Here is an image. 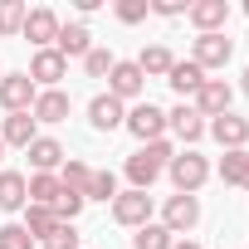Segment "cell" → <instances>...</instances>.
<instances>
[{
  "mask_svg": "<svg viewBox=\"0 0 249 249\" xmlns=\"http://www.w3.org/2000/svg\"><path fill=\"white\" fill-rule=\"evenodd\" d=\"M171 142L161 137V142H147V147H137L132 157H127V181H132V191H152V181L171 166Z\"/></svg>",
  "mask_w": 249,
  "mask_h": 249,
  "instance_id": "cell-1",
  "label": "cell"
},
{
  "mask_svg": "<svg viewBox=\"0 0 249 249\" xmlns=\"http://www.w3.org/2000/svg\"><path fill=\"white\" fill-rule=\"evenodd\" d=\"M166 176H171V186H176V196H196L205 181H210V161L196 152V147H186V152H176L171 157V166H166Z\"/></svg>",
  "mask_w": 249,
  "mask_h": 249,
  "instance_id": "cell-2",
  "label": "cell"
},
{
  "mask_svg": "<svg viewBox=\"0 0 249 249\" xmlns=\"http://www.w3.org/2000/svg\"><path fill=\"white\" fill-rule=\"evenodd\" d=\"M122 127H127L142 147H147V142H161V137H166V112H161L157 103H137V107H127Z\"/></svg>",
  "mask_w": 249,
  "mask_h": 249,
  "instance_id": "cell-3",
  "label": "cell"
},
{
  "mask_svg": "<svg viewBox=\"0 0 249 249\" xmlns=\"http://www.w3.org/2000/svg\"><path fill=\"white\" fill-rule=\"evenodd\" d=\"M112 220L127 225V230L152 225V196H147V191H117V200H112Z\"/></svg>",
  "mask_w": 249,
  "mask_h": 249,
  "instance_id": "cell-4",
  "label": "cell"
},
{
  "mask_svg": "<svg viewBox=\"0 0 249 249\" xmlns=\"http://www.w3.org/2000/svg\"><path fill=\"white\" fill-rule=\"evenodd\" d=\"M230 54H234V39H225V35H196V44H191V64L196 69H225L230 64Z\"/></svg>",
  "mask_w": 249,
  "mask_h": 249,
  "instance_id": "cell-5",
  "label": "cell"
},
{
  "mask_svg": "<svg viewBox=\"0 0 249 249\" xmlns=\"http://www.w3.org/2000/svg\"><path fill=\"white\" fill-rule=\"evenodd\" d=\"M157 225H166L171 234L196 230V225H200V200H196V196H166V205H161V220H157Z\"/></svg>",
  "mask_w": 249,
  "mask_h": 249,
  "instance_id": "cell-6",
  "label": "cell"
},
{
  "mask_svg": "<svg viewBox=\"0 0 249 249\" xmlns=\"http://www.w3.org/2000/svg\"><path fill=\"white\" fill-rule=\"evenodd\" d=\"M142 88H147V73L137 69V59H117V64H112V73H107V93H112L117 103L142 98Z\"/></svg>",
  "mask_w": 249,
  "mask_h": 249,
  "instance_id": "cell-7",
  "label": "cell"
},
{
  "mask_svg": "<svg viewBox=\"0 0 249 249\" xmlns=\"http://www.w3.org/2000/svg\"><path fill=\"white\" fill-rule=\"evenodd\" d=\"M205 132H210L225 152H244V142H249V117H239V112H220V117L205 122Z\"/></svg>",
  "mask_w": 249,
  "mask_h": 249,
  "instance_id": "cell-8",
  "label": "cell"
},
{
  "mask_svg": "<svg viewBox=\"0 0 249 249\" xmlns=\"http://www.w3.org/2000/svg\"><path fill=\"white\" fill-rule=\"evenodd\" d=\"M35 98H39V88H35L30 73H5L0 78V107L5 112H30Z\"/></svg>",
  "mask_w": 249,
  "mask_h": 249,
  "instance_id": "cell-9",
  "label": "cell"
},
{
  "mask_svg": "<svg viewBox=\"0 0 249 249\" xmlns=\"http://www.w3.org/2000/svg\"><path fill=\"white\" fill-rule=\"evenodd\" d=\"M20 39H30L35 49H54V39H59V15H54L49 5H35V10L25 15V30H20Z\"/></svg>",
  "mask_w": 249,
  "mask_h": 249,
  "instance_id": "cell-10",
  "label": "cell"
},
{
  "mask_svg": "<svg viewBox=\"0 0 249 249\" xmlns=\"http://www.w3.org/2000/svg\"><path fill=\"white\" fill-rule=\"evenodd\" d=\"M30 78H35V88H59V78H69V59L59 49H35Z\"/></svg>",
  "mask_w": 249,
  "mask_h": 249,
  "instance_id": "cell-11",
  "label": "cell"
},
{
  "mask_svg": "<svg viewBox=\"0 0 249 249\" xmlns=\"http://www.w3.org/2000/svg\"><path fill=\"white\" fill-rule=\"evenodd\" d=\"M186 20H191L200 35H225L230 0H196V5H186Z\"/></svg>",
  "mask_w": 249,
  "mask_h": 249,
  "instance_id": "cell-12",
  "label": "cell"
},
{
  "mask_svg": "<svg viewBox=\"0 0 249 249\" xmlns=\"http://www.w3.org/2000/svg\"><path fill=\"white\" fill-rule=\"evenodd\" d=\"M230 98H234V93H230V83H225V78H205V83H200V93L191 98V107H196L200 117H220V112H230Z\"/></svg>",
  "mask_w": 249,
  "mask_h": 249,
  "instance_id": "cell-13",
  "label": "cell"
},
{
  "mask_svg": "<svg viewBox=\"0 0 249 249\" xmlns=\"http://www.w3.org/2000/svg\"><path fill=\"white\" fill-rule=\"evenodd\" d=\"M166 132H176L186 147H196V142L205 137V117H200L191 103H181V107H171V112H166Z\"/></svg>",
  "mask_w": 249,
  "mask_h": 249,
  "instance_id": "cell-14",
  "label": "cell"
},
{
  "mask_svg": "<svg viewBox=\"0 0 249 249\" xmlns=\"http://www.w3.org/2000/svg\"><path fill=\"white\" fill-rule=\"evenodd\" d=\"M39 137V122L30 117V112H5V122H0V142H5V147H30Z\"/></svg>",
  "mask_w": 249,
  "mask_h": 249,
  "instance_id": "cell-15",
  "label": "cell"
},
{
  "mask_svg": "<svg viewBox=\"0 0 249 249\" xmlns=\"http://www.w3.org/2000/svg\"><path fill=\"white\" fill-rule=\"evenodd\" d=\"M122 117H127V107H122L112 93H98V98L88 103V122H93L98 132H117V127H122Z\"/></svg>",
  "mask_w": 249,
  "mask_h": 249,
  "instance_id": "cell-16",
  "label": "cell"
},
{
  "mask_svg": "<svg viewBox=\"0 0 249 249\" xmlns=\"http://www.w3.org/2000/svg\"><path fill=\"white\" fill-rule=\"evenodd\" d=\"M69 93L64 88H39V98H35V107H30V117L35 122H64L69 117Z\"/></svg>",
  "mask_w": 249,
  "mask_h": 249,
  "instance_id": "cell-17",
  "label": "cell"
},
{
  "mask_svg": "<svg viewBox=\"0 0 249 249\" xmlns=\"http://www.w3.org/2000/svg\"><path fill=\"white\" fill-rule=\"evenodd\" d=\"M30 205V176H20V171H0V210H25Z\"/></svg>",
  "mask_w": 249,
  "mask_h": 249,
  "instance_id": "cell-18",
  "label": "cell"
},
{
  "mask_svg": "<svg viewBox=\"0 0 249 249\" xmlns=\"http://www.w3.org/2000/svg\"><path fill=\"white\" fill-rule=\"evenodd\" d=\"M54 49H59L64 59H88V49H93V35H88V25H59V39H54Z\"/></svg>",
  "mask_w": 249,
  "mask_h": 249,
  "instance_id": "cell-19",
  "label": "cell"
},
{
  "mask_svg": "<svg viewBox=\"0 0 249 249\" xmlns=\"http://www.w3.org/2000/svg\"><path fill=\"white\" fill-rule=\"evenodd\" d=\"M25 157H30V166H35V171H49V176L64 166V147H59L54 137H35V142L25 147Z\"/></svg>",
  "mask_w": 249,
  "mask_h": 249,
  "instance_id": "cell-20",
  "label": "cell"
},
{
  "mask_svg": "<svg viewBox=\"0 0 249 249\" xmlns=\"http://www.w3.org/2000/svg\"><path fill=\"white\" fill-rule=\"evenodd\" d=\"M166 83H171L181 98H196V93H200V83H205V69H196L191 59H186V64L176 59V64H171V73H166Z\"/></svg>",
  "mask_w": 249,
  "mask_h": 249,
  "instance_id": "cell-21",
  "label": "cell"
},
{
  "mask_svg": "<svg viewBox=\"0 0 249 249\" xmlns=\"http://www.w3.org/2000/svg\"><path fill=\"white\" fill-rule=\"evenodd\" d=\"M220 176H225V186L249 191V147H244V152H225V157H220Z\"/></svg>",
  "mask_w": 249,
  "mask_h": 249,
  "instance_id": "cell-22",
  "label": "cell"
},
{
  "mask_svg": "<svg viewBox=\"0 0 249 249\" xmlns=\"http://www.w3.org/2000/svg\"><path fill=\"white\" fill-rule=\"evenodd\" d=\"M171 64H176V54H171L166 44H152V49H142V59H137V69H142L147 78H166Z\"/></svg>",
  "mask_w": 249,
  "mask_h": 249,
  "instance_id": "cell-23",
  "label": "cell"
},
{
  "mask_svg": "<svg viewBox=\"0 0 249 249\" xmlns=\"http://www.w3.org/2000/svg\"><path fill=\"white\" fill-rule=\"evenodd\" d=\"M59 196H64L59 176H49V171H35V176H30V205H49V210H54Z\"/></svg>",
  "mask_w": 249,
  "mask_h": 249,
  "instance_id": "cell-24",
  "label": "cell"
},
{
  "mask_svg": "<svg viewBox=\"0 0 249 249\" xmlns=\"http://www.w3.org/2000/svg\"><path fill=\"white\" fill-rule=\"evenodd\" d=\"M25 15H30V5H25V0H0V35H5V39H20Z\"/></svg>",
  "mask_w": 249,
  "mask_h": 249,
  "instance_id": "cell-25",
  "label": "cell"
},
{
  "mask_svg": "<svg viewBox=\"0 0 249 249\" xmlns=\"http://www.w3.org/2000/svg\"><path fill=\"white\" fill-rule=\"evenodd\" d=\"M171 244H176V234H171L166 225H157V220L132 234V249H171Z\"/></svg>",
  "mask_w": 249,
  "mask_h": 249,
  "instance_id": "cell-26",
  "label": "cell"
},
{
  "mask_svg": "<svg viewBox=\"0 0 249 249\" xmlns=\"http://www.w3.org/2000/svg\"><path fill=\"white\" fill-rule=\"evenodd\" d=\"M88 181H93V166H83V161H73V157L59 166V186H64V191H78V196H83Z\"/></svg>",
  "mask_w": 249,
  "mask_h": 249,
  "instance_id": "cell-27",
  "label": "cell"
},
{
  "mask_svg": "<svg viewBox=\"0 0 249 249\" xmlns=\"http://www.w3.org/2000/svg\"><path fill=\"white\" fill-rule=\"evenodd\" d=\"M20 225H25V230L35 234V244H39V239H44L59 220H54V210H49V205H25V220H20Z\"/></svg>",
  "mask_w": 249,
  "mask_h": 249,
  "instance_id": "cell-28",
  "label": "cell"
},
{
  "mask_svg": "<svg viewBox=\"0 0 249 249\" xmlns=\"http://www.w3.org/2000/svg\"><path fill=\"white\" fill-rule=\"evenodd\" d=\"M83 200H117V176H112V171H93Z\"/></svg>",
  "mask_w": 249,
  "mask_h": 249,
  "instance_id": "cell-29",
  "label": "cell"
},
{
  "mask_svg": "<svg viewBox=\"0 0 249 249\" xmlns=\"http://www.w3.org/2000/svg\"><path fill=\"white\" fill-rule=\"evenodd\" d=\"M83 205H88V200H83V196H78V191H64V196H59V200H54V220H59V225H73V220H78V210H83Z\"/></svg>",
  "mask_w": 249,
  "mask_h": 249,
  "instance_id": "cell-30",
  "label": "cell"
},
{
  "mask_svg": "<svg viewBox=\"0 0 249 249\" xmlns=\"http://www.w3.org/2000/svg\"><path fill=\"white\" fill-rule=\"evenodd\" d=\"M0 249H35V234L25 225H0Z\"/></svg>",
  "mask_w": 249,
  "mask_h": 249,
  "instance_id": "cell-31",
  "label": "cell"
},
{
  "mask_svg": "<svg viewBox=\"0 0 249 249\" xmlns=\"http://www.w3.org/2000/svg\"><path fill=\"white\" fill-rule=\"evenodd\" d=\"M152 15V0H117V20L122 25H142Z\"/></svg>",
  "mask_w": 249,
  "mask_h": 249,
  "instance_id": "cell-32",
  "label": "cell"
},
{
  "mask_svg": "<svg viewBox=\"0 0 249 249\" xmlns=\"http://www.w3.org/2000/svg\"><path fill=\"white\" fill-rule=\"evenodd\" d=\"M112 64H117V59H112L107 49H88V59H83V73H88V78H107V73H112Z\"/></svg>",
  "mask_w": 249,
  "mask_h": 249,
  "instance_id": "cell-33",
  "label": "cell"
},
{
  "mask_svg": "<svg viewBox=\"0 0 249 249\" xmlns=\"http://www.w3.org/2000/svg\"><path fill=\"white\" fill-rule=\"evenodd\" d=\"M39 244H44V249H78V230H73V225H54Z\"/></svg>",
  "mask_w": 249,
  "mask_h": 249,
  "instance_id": "cell-34",
  "label": "cell"
},
{
  "mask_svg": "<svg viewBox=\"0 0 249 249\" xmlns=\"http://www.w3.org/2000/svg\"><path fill=\"white\" fill-rule=\"evenodd\" d=\"M152 15H161V20H176V15H186V5H181V0H152Z\"/></svg>",
  "mask_w": 249,
  "mask_h": 249,
  "instance_id": "cell-35",
  "label": "cell"
},
{
  "mask_svg": "<svg viewBox=\"0 0 249 249\" xmlns=\"http://www.w3.org/2000/svg\"><path fill=\"white\" fill-rule=\"evenodd\" d=\"M171 249H200V244H196V239H176Z\"/></svg>",
  "mask_w": 249,
  "mask_h": 249,
  "instance_id": "cell-36",
  "label": "cell"
},
{
  "mask_svg": "<svg viewBox=\"0 0 249 249\" xmlns=\"http://www.w3.org/2000/svg\"><path fill=\"white\" fill-rule=\"evenodd\" d=\"M239 88H244V98H249V69H244V73H239Z\"/></svg>",
  "mask_w": 249,
  "mask_h": 249,
  "instance_id": "cell-37",
  "label": "cell"
},
{
  "mask_svg": "<svg viewBox=\"0 0 249 249\" xmlns=\"http://www.w3.org/2000/svg\"><path fill=\"white\" fill-rule=\"evenodd\" d=\"M0 157H5V142H0Z\"/></svg>",
  "mask_w": 249,
  "mask_h": 249,
  "instance_id": "cell-38",
  "label": "cell"
},
{
  "mask_svg": "<svg viewBox=\"0 0 249 249\" xmlns=\"http://www.w3.org/2000/svg\"><path fill=\"white\" fill-rule=\"evenodd\" d=\"M0 78H5V69H0Z\"/></svg>",
  "mask_w": 249,
  "mask_h": 249,
  "instance_id": "cell-39",
  "label": "cell"
},
{
  "mask_svg": "<svg viewBox=\"0 0 249 249\" xmlns=\"http://www.w3.org/2000/svg\"><path fill=\"white\" fill-rule=\"evenodd\" d=\"M244 15H249V5H244Z\"/></svg>",
  "mask_w": 249,
  "mask_h": 249,
  "instance_id": "cell-40",
  "label": "cell"
}]
</instances>
